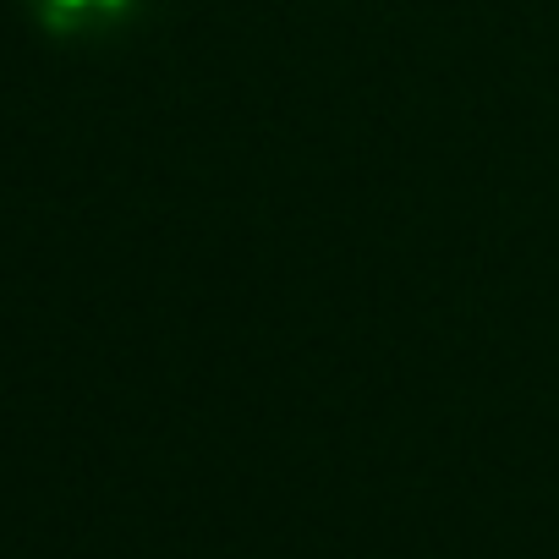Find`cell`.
Returning <instances> with one entry per match:
<instances>
[{
	"label": "cell",
	"mask_w": 559,
	"mask_h": 559,
	"mask_svg": "<svg viewBox=\"0 0 559 559\" xmlns=\"http://www.w3.org/2000/svg\"><path fill=\"white\" fill-rule=\"evenodd\" d=\"M39 17L50 34H67V39H83V34H105L116 28L138 0H34Z\"/></svg>",
	"instance_id": "cell-1"
}]
</instances>
